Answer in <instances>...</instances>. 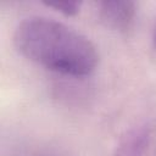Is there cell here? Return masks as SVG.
Returning a JSON list of instances; mask_svg holds the SVG:
<instances>
[{
    "mask_svg": "<svg viewBox=\"0 0 156 156\" xmlns=\"http://www.w3.org/2000/svg\"><path fill=\"white\" fill-rule=\"evenodd\" d=\"M100 21L110 29L127 32L134 23L136 5L129 0H105L98 2Z\"/></svg>",
    "mask_w": 156,
    "mask_h": 156,
    "instance_id": "2",
    "label": "cell"
},
{
    "mask_svg": "<svg viewBox=\"0 0 156 156\" xmlns=\"http://www.w3.org/2000/svg\"><path fill=\"white\" fill-rule=\"evenodd\" d=\"M44 4L65 16H76L83 5L80 1H49Z\"/></svg>",
    "mask_w": 156,
    "mask_h": 156,
    "instance_id": "3",
    "label": "cell"
},
{
    "mask_svg": "<svg viewBox=\"0 0 156 156\" xmlns=\"http://www.w3.org/2000/svg\"><path fill=\"white\" fill-rule=\"evenodd\" d=\"M152 43H154V48L156 50V27L154 29V35H152Z\"/></svg>",
    "mask_w": 156,
    "mask_h": 156,
    "instance_id": "4",
    "label": "cell"
},
{
    "mask_svg": "<svg viewBox=\"0 0 156 156\" xmlns=\"http://www.w3.org/2000/svg\"><path fill=\"white\" fill-rule=\"evenodd\" d=\"M13 43L26 58L65 76H89L99 61L95 45L85 35L46 17L23 20L15 29Z\"/></svg>",
    "mask_w": 156,
    "mask_h": 156,
    "instance_id": "1",
    "label": "cell"
}]
</instances>
